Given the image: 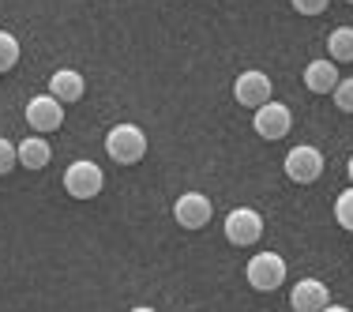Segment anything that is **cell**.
<instances>
[{"instance_id":"1","label":"cell","mask_w":353,"mask_h":312,"mask_svg":"<svg viewBox=\"0 0 353 312\" xmlns=\"http://www.w3.org/2000/svg\"><path fill=\"white\" fill-rule=\"evenodd\" d=\"M105 155L117 166H136L147 155V132L139 124H113L105 132Z\"/></svg>"},{"instance_id":"2","label":"cell","mask_w":353,"mask_h":312,"mask_svg":"<svg viewBox=\"0 0 353 312\" xmlns=\"http://www.w3.org/2000/svg\"><path fill=\"white\" fill-rule=\"evenodd\" d=\"M102 188H105V173H102V166L90 162V158H79V162H72L68 170H64V192H68L72 199H94Z\"/></svg>"},{"instance_id":"3","label":"cell","mask_w":353,"mask_h":312,"mask_svg":"<svg viewBox=\"0 0 353 312\" xmlns=\"http://www.w3.org/2000/svg\"><path fill=\"white\" fill-rule=\"evenodd\" d=\"M222 226H225V241L237 244V248H248L263 237V215L256 207H233Z\"/></svg>"},{"instance_id":"4","label":"cell","mask_w":353,"mask_h":312,"mask_svg":"<svg viewBox=\"0 0 353 312\" xmlns=\"http://www.w3.org/2000/svg\"><path fill=\"white\" fill-rule=\"evenodd\" d=\"M245 275H248L252 290L271 293V290H279V286L285 282V260L279 256V252H256V256L248 260Z\"/></svg>"},{"instance_id":"5","label":"cell","mask_w":353,"mask_h":312,"mask_svg":"<svg viewBox=\"0 0 353 312\" xmlns=\"http://www.w3.org/2000/svg\"><path fill=\"white\" fill-rule=\"evenodd\" d=\"M271 95H274L271 75H267V72H256V68L241 72V75H237V83H233V98H237V106L252 109V113H256L259 106L271 102Z\"/></svg>"},{"instance_id":"6","label":"cell","mask_w":353,"mask_h":312,"mask_svg":"<svg viewBox=\"0 0 353 312\" xmlns=\"http://www.w3.org/2000/svg\"><path fill=\"white\" fill-rule=\"evenodd\" d=\"M319 173H323V155H319V147H312V143H301V147H293L285 155V177L290 181L312 184V181H319Z\"/></svg>"},{"instance_id":"7","label":"cell","mask_w":353,"mask_h":312,"mask_svg":"<svg viewBox=\"0 0 353 312\" xmlns=\"http://www.w3.org/2000/svg\"><path fill=\"white\" fill-rule=\"evenodd\" d=\"M214 215V204L203 196V192H184V196H176L173 204V218L176 226H184V230H203L207 222H211Z\"/></svg>"},{"instance_id":"8","label":"cell","mask_w":353,"mask_h":312,"mask_svg":"<svg viewBox=\"0 0 353 312\" xmlns=\"http://www.w3.org/2000/svg\"><path fill=\"white\" fill-rule=\"evenodd\" d=\"M252 128L259 132L263 139H282L285 132L293 128V113H290V106H282V102H267V106H259L256 113H252Z\"/></svg>"},{"instance_id":"9","label":"cell","mask_w":353,"mask_h":312,"mask_svg":"<svg viewBox=\"0 0 353 312\" xmlns=\"http://www.w3.org/2000/svg\"><path fill=\"white\" fill-rule=\"evenodd\" d=\"M27 124L34 132H41V136H46V132H57L64 124V106L57 102L53 95H34L27 102Z\"/></svg>"},{"instance_id":"10","label":"cell","mask_w":353,"mask_h":312,"mask_svg":"<svg viewBox=\"0 0 353 312\" xmlns=\"http://www.w3.org/2000/svg\"><path fill=\"white\" fill-rule=\"evenodd\" d=\"M290 305L293 312H323L331 305V293H327V286L319 278H301L290 290Z\"/></svg>"},{"instance_id":"11","label":"cell","mask_w":353,"mask_h":312,"mask_svg":"<svg viewBox=\"0 0 353 312\" xmlns=\"http://www.w3.org/2000/svg\"><path fill=\"white\" fill-rule=\"evenodd\" d=\"M342 83L339 75V64L327 61V57H319V61H308L305 68V87L312 90V95H334V87Z\"/></svg>"},{"instance_id":"12","label":"cell","mask_w":353,"mask_h":312,"mask_svg":"<svg viewBox=\"0 0 353 312\" xmlns=\"http://www.w3.org/2000/svg\"><path fill=\"white\" fill-rule=\"evenodd\" d=\"M83 90H87V79H83L75 68H61V72H53V79H49V95H53L61 106L79 102Z\"/></svg>"},{"instance_id":"13","label":"cell","mask_w":353,"mask_h":312,"mask_svg":"<svg viewBox=\"0 0 353 312\" xmlns=\"http://www.w3.org/2000/svg\"><path fill=\"white\" fill-rule=\"evenodd\" d=\"M15 155H19V166H27V170H46L53 150H49L46 136H27L23 143H15Z\"/></svg>"},{"instance_id":"14","label":"cell","mask_w":353,"mask_h":312,"mask_svg":"<svg viewBox=\"0 0 353 312\" xmlns=\"http://www.w3.org/2000/svg\"><path fill=\"white\" fill-rule=\"evenodd\" d=\"M327 49H331V61H334V64L353 61V27L331 30V38H327Z\"/></svg>"},{"instance_id":"15","label":"cell","mask_w":353,"mask_h":312,"mask_svg":"<svg viewBox=\"0 0 353 312\" xmlns=\"http://www.w3.org/2000/svg\"><path fill=\"white\" fill-rule=\"evenodd\" d=\"M15 61H19V41L15 35H8V30H0V75L12 72Z\"/></svg>"},{"instance_id":"16","label":"cell","mask_w":353,"mask_h":312,"mask_svg":"<svg viewBox=\"0 0 353 312\" xmlns=\"http://www.w3.org/2000/svg\"><path fill=\"white\" fill-rule=\"evenodd\" d=\"M334 222H339L342 230L353 233V184H350L346 192H342L339 199H334Z\"/></svg>"},{"instance_id":"17","label":"cell","mask_w":353,"mask_h":312,"mask_svg":"<svg viewBox=\"0 0 353 312\" xmlns=\"http://www.w3.org/2000/svg\"><path fill=\"white\" fill-rule=\"evenodd\" d=\"M331 98H334V106H339L342 113H353V75H350V79H342L339 87H334Z\"/></svg>"},{"instance_id":"18","label":"cell","mask_w":353,"mask_h":312,"mask_svg":"<svg viewBox=\"0 0 353 312\" xmlns=\"http://www.w3.org/2000/svg\"><path fill=\"white\" fill-rule=\"evenodd\" d=\"M19 166V155H15V143L12 139H0V177L12 173Z\"/></svg>"},{"instance_id":"19","label":"cell","mask_w":353,"mask_h":312,"mask_svg":"<svg viewBox=\"0 0 353 312\" xmlns=\"http://www.w3.org/2000/svg\"><path fill=\"white\" fill-rule=\"evenodd\" d=\"M293 8H297L301 15H319V12H327L331 8V0H290Z\"/></svg>"},{"instance_id":"20","label":"cell","mask_w":353,"mask_h":312,"mask_svg":"<svg viewBox=\"0 0 353 312\" xmlns=\"http://www.w3.org/2000/svg\"><path fill=\"white\" fill-rule=\"evenodd\" d=\"M323 312H350V309H346V305H327Z\"/></svg>"},{"instance_id":"21","label":"cell","mask_w":353,"mask_h":312,"mask_svg":"<svg viewBox=\"0 0 353 312\" xmlns=\"http://www.w3.org/2000/svg\"><path fill=\"white\" fill-rule=\"evenodd\" d=\"M346 173H350V184H353V155H350V162H346Z\"/></svg>"},{"instance_id":"22","label":"cell","mask_w":353,"mask_h":312,"mask_svg":"<svg viewBox=\"0 0 353 312\" xmlns=\"http://www.w3.org/2000/svg\"><path fill=\"white\" fill-rule=\"evenodd\" d=\"M132 312H158V309H150V305H139V309H132Z\"/></svg>"},{"instance_id":"23","label":"cell","mask_w":353,"mask_h":312,"mask_svg":"<svg viewBox=\"0 0 353 312\" xmlns=\"http://www.w3.org/2000/svg\"><path fill=\"white\" fill-rule=\"evenodd\" d=\"M350 4H353V0H350Z\"/></svg>"}]
</instances>
